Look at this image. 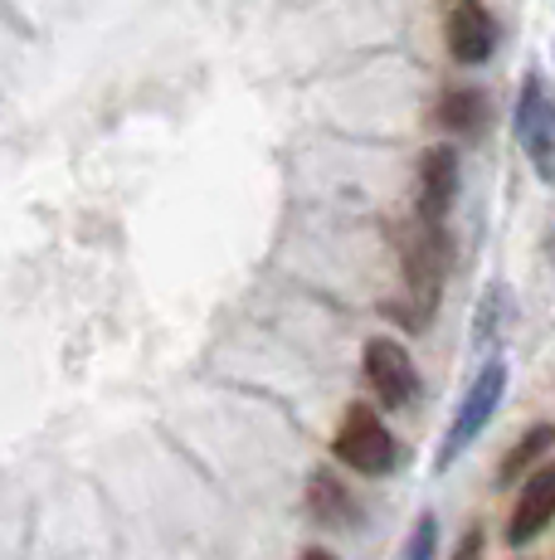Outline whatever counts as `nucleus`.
Returning a JSON list of instances; mask_svg holds the SVG:
<instances>
[{"label": "nucleus", "mask_w": 555, "mask_h": 560, "mask_svg": "<svg viewBox=\"0 0 555 560\" xmlns=\"http://www.w3.org/2000/svg\"><path fill=\"white\" fill-rule=\"evenodd\" d=\"M366 385L376 390V400L386 409H410L420 400V365H414L410 347L394 337H370L366 357H361Z\"/></svg>", "instance_id": "obj_5"}, {"label": "nucleus", "mask_w": 555, "mask_h": 560, "mask_svg": "<svg viewBox=\"0 0 555 560\" xmlns=\"http://www.w3.org/2000/svg\"><path fill=\"white\" fill-rule=\"evenodd\" d=\"M555 522V458L546 468H536L521 488V498L511 502L507 516V546H531L541 532Z\"/></svg>", "instance_id": "obj_6"}, {"label": "nucleus", "mask_w": 555, "mask_h": 560, "mask_svg": "<svg viewBox=\"0 0 555 560\" xmlns=\"http://www.w3.org/2000/svg\"><path fill=\"white\" fill-rule=\"evenodd\" d=\"M332 454L351 472H361V478H386V472L400 468V444H394V434L386 429L380 409H370V405H351L341 415V424L332 434Z\"/></svg>", "instance_id": "obj_2"}, {"label": "nucleus", "mask_w": 555, "mask_h": 560, "mask_svg": "<svg viewBox=\"0 0 555 560\" xmlns=\"http://www.w3.org/2000/svg\"><path fill=\"white\" fill-rule=\"evenodd\" d=\"M501 395H507V361H487L483 371L468 381L463 400H458V409H453V424H448V434L439 444V468H453V463L477 444V434L493 424Z\"/></svg>", "instance_id": "obj_3"}, {"label": "nucleus", "mask_w": 555, "mask_h": 560, "mask_svg": "<svg viewBox=\"0 0 555 560\" xmlns=\"http://www.w3.org/2000/svg\"><path fill=\"white\" fill-rule=\"evenodd\" d=\"M448 54H453L458 63H487L497 49V20L493 10L483 5V0H458L453 10H448Z\"/></svg>", "instance_id": "obj_7"}, {"label": "nucleus", "mask_w": 555, "mask_h": 560, "mask_svg": "<svg viewBox=\"0 0 555 560\" xmlns=\"http://www.w3.org/2000/svg\"><path fill=\"white\" fill-rule=\"evenodd\" d=\"M453 560H483V526H468V532H463V546H458Z\"/></svg>", "instance_id": "obj_13"}, {"label": "nucleus", "mask_w": 555, "mask_h": 560, "mask_svg": "<svg viewBox=\"0 0 555 560\" xmlns=\"http://www.w3.org/2000/svg\"><path fill=\"white\" fill-rule=\"evenodd\" d=\"M551 448H555V424H531L527 434L507 448V458H501V468H497V482H511V478H521V472L546 468Z\"/></svg>", "instance_id": "obj_11"}, {"label": "nucleus", "mask_w": 555, "mask_h": 560, "mask_svg": "<svg viewBox=\"0 0 555 560\" xmlns=\"http://www.w3.org/2000/svg\"><path fill=\"white\" fill-rule=\"evenodd\" d=\"M511 132H517L531 171L546 186H555V89L541 73H527V83H521L517 107H511Z\"/></svg>", "instance_id": "obj_4"}, {"label": "nucleus", "mask_w": 555, "mask_h": 560, "mask_svg": "<svg viewBox=\"0 0 555 560\" xmlns=\"http://www.w3.org/2000/svg\"><path fill=\"white\" fill-rule=\"evenodd\" d=\"M493 122V107H487L483 89H448L439 98V127L453 137H483Z\"/></svg>", "instance_id": "obj_10"}, {"label": "nucleus", "mask_w": 555, "mask_h": 560, "mask_svg": "<svg viewBox=\"0 0 555 560\" xmlns=\"http://www.w3.org/2000/svg\"><path fill=\"white\" fill-rule=\"evenodd\" d=\"M400 560H439V516L434 512H420L404 536V551Z\"/></svg>", "instance_id": "obj_12"}, {"label": "nucleus", "mask_w": 555, "mask_h": 560, "mask_svg": "<svg viewBox=\"0 0 555 560\" xmlns=\"http://www.w3.org/2000/svg\"><path fill=\"white\" fill-rule=\"evenodd\" d=\"M453 200H458V152L439 142L420 156V214L444 224Z\"/></svg>", "instance_id": "obj_8"}, {"label": "nucleus", "mask_w": 555, "mask_h": 560, "mask_svg": "<svg viewBox=\"0 0 555 560\" xmlns=\"http://www.w3.org/2000/svg\"><path fill=\"white\" fill-rule=\"evenodd\" d=\"M297 560H336L332 551H327V546H312V551H303V556H297Z\"/></svg>", "instance_id": "obj_14"}, {"label": "nucleus", "mask_w": 555, "mask_h": 560, "mask_svg": "<svg viewBox=\"0 0 555 560\" xmlns=\"http://www.w3.org/2000/svg\"><path fill=\"white\" fill-rule=\"evenodd\" d=\"M307 516H312L317 526H327V532H346V526L361 522L356 498L341 488V478L332 468H317L312 478H307Z\"/></svg>", "instance_id": "obj_9"}, {"label": "nucleus", "mask_w": 555, "mask_h": 560, "mask_svg": "<svg viewBox=\"0 0 555 560\" xmlns=\"http://www.w3.org/2000/svg\"><path fill=\"white\" fill-rule=\"evenodd\" d=\"M400 264H404V303L394 307V317L424 327L439 307L444 278H448V234L444 224L414 214L410 224H400Z\"/></svg>", "instance_id": "obj_1"}]
</instances>
